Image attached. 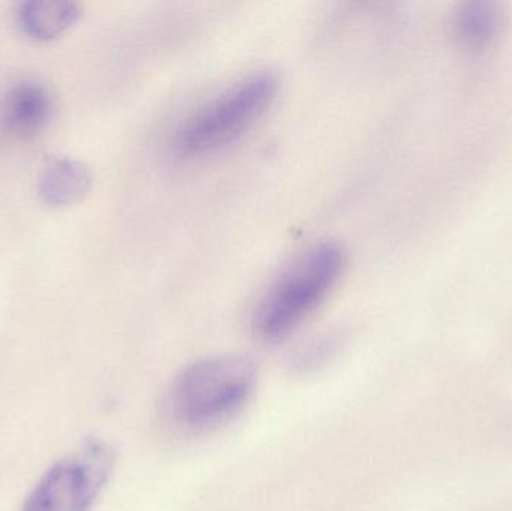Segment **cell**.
<instances>
[{
  "mask_svg": "<svg viewBox=\"0 0 512 511\" xmlns=\"http://www.w3.org/2000/svg\"><path fill=\"white\" fill-rule=\"evenodd\" d=\"M92 173L83 162L59 158L48 162L39 177V197L51 207L80 203L92 188Z\"/></svg>",
  "mask_w": 512,
  "mask_h": 511,
  "instance_id": "7",
  "label": "cell"
},
{
  "mask_svg": "<svg viewBox=\"0 0 512 511\" xmlns=\"http://www.w3.org/2000/svg\"><path fill=\"white\" fill-rule=\"evenodd\" d=\"M504 26L505 14L495 2L472 0L460 3L451 12V36L468 53H486L499 41Z\"/></svg>",
  "mask_w": 512,
  "mask_h": 511,
  "instance_id": "6",
  "label": "cell"
},
{
  "mask_svg": "<svg viewBox=\"0 0 512 511\" xmlns=\"http://www.w3.org/2000/svg\"><path fill=\"white\" fill-rule=\"evenodd\" d=\"M277 89L273 72H254L237 81L183 122L174 135V152L197 158L230 146L267 113Z\"/></svg>",
  "mask_w": 512,
  "mask_h": 511,
  "instance_id": "3",
  "label": "cell"
},
{
  "mask_svg": "<svg viewBox=\"0 0 512 511\" xmlns=\"http://www.w3.org/2000/svg\"><path fill=\"white\" fill-rule=\"evenodd\" d=\"M80 18V8L74 2L21 3L17 21L21 30L36 41H51L71 29Z\"/></svg>",
  "mask_w": 512,
  "mask_h": 511,
  "instance_id": "8",
  "label": "cell"
},
{
  "mask_svg": "<svg viewBox=\"0 0 512 511\" xmlns=\"http://www.w3.org/2000/svg\"><path fill=\"white\" fill-rule=\"evenodd\" d=\"M346 266L340 243L324 240L298 255L259 300L252 329L261 341L276 344L300 329L327 299Z\"/></svg>",
  "mask_w": 512,
  "mask_h": 511,
  "instance_id": "2",
  "label": "cell"
},
{
  "mask_svg": "<svg viewBox=\"0 0 512 511\" xmlns=\"http://www.w3.org/2000/svg\"><path fill=\"white\" fill-rule=\"evenodd\" d=\"M334 351V342L331 339L319 342L318 345H312L307 348L297 360V366L301 369L316 368L324 363Z\"/></svg>",
  "mask_w": 512,
  "mask_h": 511,
  "instance_id": "9",
  "label": "cell"
},
{
  "mask_svg": "<svg viewBox=\"0 0 512 511\" xmlns=\"http://www.w3.org/2000/svg\"><path fill=\"white\" fill-rule=\"evenodd\" d=\"M114 467V452L99 440L57 462L33 489L21 511H89Z\"/></svg>",
  "mask_w": 512,
  "mask_h": 511,
  "instance_id": "4",
  "label": "cell"
},
{
  "mask_svg": "<svg viewBox=\"0 0 512 511\" xmlns=\"http://www.w3.org/2000/svg\"><path fill=\"white\" fill-rule=\"evenodd\" d=\"M53 113V98L47 87L36 81L15 84L3 98L0 120L18 140H29L42 131Z\"/></svg>",
  "mask_w": 512,
  "mask_h": 511,
  "instance_id": "5",
  "label": "cell"
},
{
  "mask_svg": "<svg viewBox=\"0 0 512 511\" xmlns=\"http://www.w3.org/2000/svg\"><path fill=\"white\" fill-rule=\"evenodd\" d=\"M256 366L239 354L206 357L186 366L171 383L165 410L186 434H206L230 423L251 402Z\"/></svg>",
  "mask_w": 512,
  "mask_h": 511,
  "instance_id": "1",
  "label": "cell"
}]
</instances>
